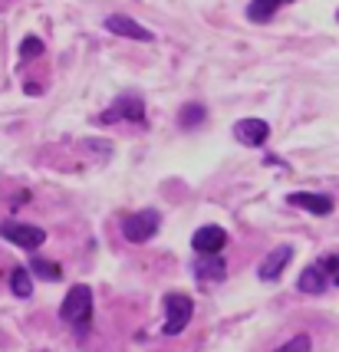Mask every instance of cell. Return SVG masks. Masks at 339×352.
Segmentation results:
<instances>
[{"instance_id":"cell-5","label":"cell","mask_w":339,"mask_h":352,"mask_svg":"<svg viewBox=\"0 0 339 352\" xmlns=\"http://www.w3.org/2000/svg\"><path fill=\"white\" fill-rule=\"evenodd\" d=\"M122 119L132 125H145V102H142L139 96H119V99L99 116L102 125H116V122H122Z\"/></svg>"},{"instance_id":"cell-13","label":"cell","mask_w":339,"mask_h":352,"mask_svg":"<svg viewBox=\"0 0 339 352\" xmlns=\"http://www.w3.org/2000/svg\"><path fill=\"white\" fill-rule=\"evenodd\" d=\"M296 287H300L303 293H309V296H316V293H323L326 287H329V276L323 274V267H320V263H313V267H307V270L300 274Z\"/></svg>"},{"instance_id":"cell-18","label":"cell","mask_w":339,"mask_h":352,"mask_svg":"<svg viewBox=\"0 0 339 352\" xmlns=\"http://www.w3.org/2000/svg\"><path fill=\"white\" fill-rule=\"evenodd\" d=\"M320 267H323V274L329 276V283L339 287V254H326V257H320Z\"/></svg>"},{"instance_id":"cell-15","label":"cell","mask_w":339,"mask_h":352,"mask_svg":"<svg viewBox=\"0 0 339 352\" xmlns=\"http://www.w3.org/2000/svg\"><path fill=\"white\" fill-rule=\"evenodd\" d=\"M204 119H208V109L201 106V102H188V106H182V112H178V125H182V129H201Z\"/></svg>"},{"instance_id":"cell-21","label":"cell","mask_w":339,"mask_h":352,"mask_svg":"<svg viewBox=\"0 0 339 352\" xmlns=\"http://www.w3.org/2000/svg\"><path fill=\"white\" fill-rule=\"evenodd\" d=\"M23 89H27V92H33V96H40V92H43V86H40V82H27Z\"/></svg>"},{"instance_id":"cell-11","label":"cell","mask_w":339,"mask_h":352,"mask_svg":"<svg viewBox=\"0 0 339 352\" xmlns=\"http://www.w3.org/2000/svg\"><path fill=\"white\" fill-rule=\"evenodd\" d=\"M234 135H237V142H241V145L257 148V145H263V142H267V135H270V125L263 122V119H241V122L234 125Z\"/></svg>"},{"instance_id":"cell-1","label":"cell","mask_w":339,"mask_h":352,"mask_svg":"<svg viewBox=\"0 0 339 352\" xmlns=\"http://www.w3.org/2000/svg\"><path fill=\"white\" fill-rule=\"evenodd\" d=\"M89 316H93V290H89L86 283L69 287L66 300L60 303V320L69 322V326L76 329V336H83L86 326H89Z\"/></svg>"},{"instance_id":"cell-14","label":"cell","mask_w":339,"mask_h":352,"mask_svg":"<svg viewBox=\"0 0 339 352\" xmlns=\"http://www.w3.org/2000/svg\"><path fill=\"white\" fill-rule=\"evenodd\" d=\"M10 290H14V296H20V300H27L33 293V270L30 267H14L10 270Z\"/></svg>"},{"instance_id":"cell-10","label":"cell","mask_w":339,"mask_h":352,"mask_svg":"<svg viewBox=\"0 0 339 352\" xmlns=\"http://www.w3.org/2000/svg\"><path fill=\"white\" fill-rule=\"evenodd\" d=\"M228 244V234L215 224H204V228L195 230V237H191V247H195V254H221V247Z\"/></svg>"},{"instance_id":"cell-19","label":"cell","mask_w":339,"mask_h":352,"mask_svg":"<svg viewBox=\"0 0 339 352\" xmlns=\"http://www.w3.org/2000/svg\"><path fill=\"white\" fill-rule=\"evenodd\" d=\"M309 349H313V339L309 336H296V339H290V342L280 346V352H309Z\"/></svg>"},{"instance_id":"cell-9","label":"cell","mask_w":339,"mask_h":352,"mask_svg":"<svg viewBox=\"0 0 339 352\" xmlns=\"http://www.w3.org/2000/svg\"><path fill=\"white\" fill-rule=\"evenodd\" d=\"M287 201H290V208H303L307 214L316 217H326L333 211V198L329 195H316V191H293Z\"/></svg>"},{"instance_id":"cell-16","label":"cell","mask_w":339,"mask_h":352,"mask_svg":"<svg viewBox=\"0 0 339 352\" xmlns=\"http://www.w3.org/2000/svg\"><path fill=\"white\" fill-rule=\"evenodd\" d=\"M30 270L40 276V280H60V276H63V267L56 261H50V257H33Z\"/></svg>"},{"instance_id":"cell-2","label":"cell","mask_w":339,"mask_h":352,"mask_svg":"<svg viewBox=\"0 0 339 352\" xmlns=\"http://www.w3.org/2000/svg\"><path fill=\"white\" fill-rule=\"evenodd\" d=\"M158 228H162V211H155V208H145V211H135V214L122 217V237L129 244L152 241L155 234H158Z\"/></svg>"},{"instance_id":"cell-6","label":"cell","mask_w":339,"mask_h":352,"mask_svg":"<svg viewBox=\"0 0 339 352\" xmlns=\"http://www.w3.org/2000/svg\"><path fill=\"white\" fill-rule=\"evenodd\" d=\"M0 237L10 241V244H17V247H23V250H36V247H43V241H47V230L33 228V224L3 221V224H0Z\"/></svg>"},{"instance_id":"cell-8","label":"cell","mask_w":339,"mask_h":352,"mask_svg":"<svg viewBox=\"0 0 339 352\" xmlns=\"http://www.w3.org/2000/svg\"><path fill=\"white\" fill-rule=\"evenodd\" d=\"M293 261V247L290 244H280L277 250H270L267 254V261L257 267V276H261L263 283H277L280 280V274L287 270V263Z\"/></svg>"},{"instance_id":"cell-17","label":"cell","mask_w":339,"mask_h":352,"mask_svg":"<svg viewBox=\"0 0 339 352\" xmlns=\"http://www.w3.org/2000/svg\"><path fill=\"white\" fill-rule=\"evenodd\" d=\"M20 56H23V60H36V56H43V40H40V36H27V40L20 43Z\"/></svg>"},{"instance_id":"cell-12","label":"cell","mask_w":339,"mask_h":352,"mask_svg":"<svg viewBox=\"0 0 339 352\" xmlns=\"http://www.w3.org/2000/svg\"><path fill=\"white\" fill-rule=\"evenodd\" d=\"M293 0H250L247 3V20L250 23H267V20H274L280 7H287Z\"/></svg>"},{"instance_id":"cell-20","label":"cell","mask_w":339,"mask_h":352,"mask_svg":"<svg viewBox=\"0 0 339 352\" xmlns=\"http://www.w3.org/2000/svg\"><path fill=\"white\" fill-rule=\"evenodd\" d=\"M83 148H86V152H106V155H112V145H109V142H83Z\"/></svg>"},{"instance_id":"cell-3","label":"cell","mask_w":339,"mask_h":352,"mask_svg":"<svg viewBox=\"0 0 339 352\" xmlns=\"http://www.w3.org/2000/svg\"><path fill=\"white\" fill-rule=\"evenodd\" d=\"M191 313H195V303H191L188 293H168L165 296V326H162V333L165 336H178L188 326Z\"/></svg>"},{"instance_id":"cell-4","label":"cell","mask_w":339,"mask_h":352,"mask_svg":"<svg viewBox=\"0 0 339 352\" xmlns=\"http://www.w3.org/2000/svg\"><path fill=\"white\" fill-rule=\"evenodd\" d=\"M191 276H195L198 287L211 290V287L228 280V263L221 254H198V261H191Z\"/></svg>"},{"instance_id":"cell-7","label":"cell","mask_w":339,"mask_h":352,"mask_svg":"<svg viewBox=\"0 0 339 352\" xmlns=\"http://www.w3.org/2000/svg\"><path fill=\"white\" fill-rule=\"evenodd\" d=\"M106 30L116 33V36H125V40H139V43H152L155 40L152 30H145L142 23H135L132 16H125V14H109L106 16Z\"/></svg>"},{"instance_id":"cell-22","label":"cell","mask_w":339,"mask_h":352,"mask_svg":"<svg viewBox=\"0 0 339 352\" xmlns=\"http://www.w3.org/2000/svg\"><path fill=\"white\" fill-rule=\"evenodd\" d=\"M336 20H339V14H336Z\"/></svg>"}]
</instances>
